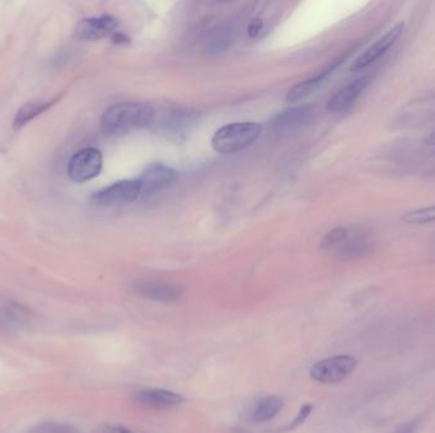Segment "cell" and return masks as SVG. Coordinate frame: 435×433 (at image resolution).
<instances>
[{
	"label": "cell",
	"mask_w": 435,
	"mask_h": 433,
	"mask_svg": "<svg viewBox=\"0 0 435 433\" xmlns=\"http://www.w3.org/2000/svg\"><path fill=\"white\" fill-rule=\"evenodd\" d=\"M156 112L146 103H119L109 107L101 119V131L107 138L120 136L153 124Z\"/></svg>",
	"instance_id": "1"
},
{
	"label": "cell",
	"mask_w": 435,
	"mask_h": 433,
	"mask_svg": "<svg viewBox=\"0 0 435 433\" xmlns=\"http://www.w3.org/2000/svg\"><path fill=\"white\" fill-rule=\"evenodd\" d=\"M261 126L256 122H236L220 127L212 138L213 149L220 154L243 150L260 136Z\"/></svg>",
	"instance_id": "2"
},
{
	"label": "cell",
	"mask_w": 435,
	"mask_h": 433,
	"mask_svg": "<svg viewBox=\"0 0 435 433\" xmlns=\"http://www.w3.org/2000/svg\"><path fill=\"white\" fill-rule=\"evenodd\" d=\"M357 365V360L351 356H333L313 365L311 378L322 384H335L346 379Z\"/></svg>",
	"instance_id": "3"
},
{
	"label": "cell",
	"mask_w": 435,
	"mask_h": 433,
	"mask_svg": "<svg viewBox=\"0 0 435 433\" xmlns=\"http://www.w3.org/2000/svg\"><path fill=\"white\" fill-rule=\"evenodd\" d=\"M102 153L96 148H87L70 159L68 173L72 181L83 183L96 178L102 170Z\"/></svg>",
	"instance_id": "4"
},
{
	"label": "cell",
	"mask_w": 435,
	"mask_h": 433,
	"mask_svg": "<svg viewBox=\"0 0 435 433\" xmlns=\"http://www.w3.org/2000/svg\"><path fill=\"white\" fill-rule=\"evenodd\" d=\"M404 30H405L404 22H399L392 26L386 33H383L375 43H372L362 55H359L357 59L353 61L351 72H360L362 69L375 64V61L380 60L382 56L399 41V37L404 33Z\"/></svg>",
	"instance_id": "5"
},
{
	"label": "cell",
	"mask_w": 435,
	"mask_h": 433,
	"mask_svg": "<svg viewBox=\"0 0 435 433\" xmlns=\"http://www.w3.org/2000/svg\"><path fill=\"white\" fill-rule=\"evenodd\" d=\"M141 194L138 180L135 181L116 182L111 186L103 188L92 196L93 204L103 207L127 205L134 202Z\"/></svg>",
	"instance_id": "6"
},
{
	"label": "cell",
	"mask_w": 435,
	"mask_h": 433,
	"mask_svg": "<svg viewBox=\"0 0 435 433\" xmlns=\"http://www.w3.org/2000/svg\"><path fill=\"white\" fill-rule=\"evenodd\" d=\"M177 180V172L161 163H153L138 178L141 194L149 196L168 188Z\"/></svg>",
	"instance_id": "7"
},
{
	"label": "cell",
	"mask_w": 435,
	"mask_h": 433,
	"mask_svg": "<svg viewBox=\"0 0 435 433\" xmlns=\"http://www.w3.org/2000/svg\"><path fill=\"white\" fill-rule=\"evenodd\" d=\"M316 117V109L312 106H299L285 109L272 122V130L279 133H294L307 126Z\"/></svg>",
	"instance_id": "8"
},
{
	"label": "cell",
	"mask_w": 435,
	"mask_h": 433,
	"mask_svg": "<svg viewBox=\"0 0 435 433\" xmlns=\"http://www.w3.org/2000/svg\"><path fill=\"white\" fill-rule=\"evenodd\" d=\"M372 80L370 74H365L362 77L351 80L350 83L345 84L333 94L330 101L327 102L326 109L330 112H341L349 109L353 103L357 101L362 92L367 89Z\"/></svg>",
	"instance_id": "9"
},
{
	"label": "cell",
	"mask_w": 435,
	"mask_h": 433,
	"mask_svg": "<svg viewBox=\"0 0 435 433\" xmlns=\"http://www.w3.org/2000/svg\"><path fill=\"white\" fill-rule=\"evenodd\" d=\"M117 28V21L111 16L85 18L75 28V37L82 41H96L111 36Z\"/></svg>",
	"instance_id": "10"
},
{
	"label": "cell",
	"mask_w": 435,
	"mask_h": 433,
	"mask_svg": "<svg viewBox=\"0 0 435 433\" xmlns=\"http://www.w3.org/2000/svg\"><path fill=\"white\" fill-rule=\"evenodd\" d=\"M134 400L148 410H169L183 403V398L164 389H144L135 393Z\"/></svg>",
	"instance_id": "11"
},
{
	"label": "cell",
	"mask_w": 435,
	"mask_h": 433,
	"mask_svg": "<svg viewBox=\"0 0 435 433\" xmlns=\"http://www.w3.org/2000/svg\"><path fill=\"white\" fill-rule=\"evenodd\" d=\"M135 291L146 299L161 302H173L181 296V289L169 283L143 281L135 285Z\"/></svg>",
	"instance_id": "12"
},
{
	"label": "cell",
	"mask_w": 435,
	"mask_h": 433,
	"mask_svg": "<svg viewBox=\"0 0 435 433\" xmlns=\"http://www.w3.org/2000/svg\"><path fill=\"white\" fill-rule=\"evenodd\" d=\"M344 59H340V60L335 61L331 67H327L326 70L321 72L320 74H317L313 78L307 79L299 84L294 85L289 92H288V96H286V101L288 102H298V101H302L304 98L311 96L312 93L317 91L320 88L321 85L325 83L331 74H333L338 65L343 64Z\"/></svg>",
	"instance_id": "13"
},
{
	"label": "cell",
	"mask_w": 435,
	"mask_h": 433,
	"mask_svg": "<svg viewBox=\"0 0 435 433\" xmlns=\"http://www.w3.org/2000/svg\"><path fill=\"white\" fill-rule=\"evenodd\" d=\"M284 407L283 398L276 395H269L259 399L252 405L249 412V418L254 422H267L280 413Z\"/></svg>",
	"instance_id": "14"
},
{
	"label": "cell",
	"mask_w": 435,
	"mask_h": 433,
	"mask_svg": "<svg viewBox=\"0 0 435 433\" xmlns=\"http://www.w3.org/2000/svg\"><path fill=\"white\" fill-rule=\"evenodd\" d=\"M56 101H58V98L51 99V101H32V102L26 103L23 107L19 109L18 112L16 114L14 130L22 128L26 124H28L30 121L36 119L38 114L48 111L51 106H54Z\"/></svg>",
	"instance_id": "15"
},
{
	"label": "cell",
	"mask_w": 435,
	"mask_h": 433,
	"mask_svg": "<svg viewBox=\"0 0 435 433\" xmlns=\"http://www.w3.org/2000/svg\"><path fill=\"white\" fill-rule=\"evenodd\" d=\"M230 31L225 26L213 30L212 35L206 40V48L210 53H220L230 46Z\"/></svg>",
	"instance_id": "16"
},
{
	"label": "cell",
	"mask_w": 435,
	"mask_h": 433,
	"mask_svg": "<svg viewBox=\"0 0 435 433\" xmlns=\"http://www.w3.org/2000/svg\"><path fill=\"white\" fill-rule=\"evenodd\" d=\"M402 220L407 224H429L435 221V205L406 212Z\"/></svg>",
	"instance_id": "17"
},
{
	"label": "cell",
	"mask_w": 435,
	"mask_h": 433,
	"mask_svg": "<svg viewBox=\"0 0 435 433\" xmlns=\"http://www.w3.org/2000/svg\"><path fill=\"white\" fill-rule=\"evenodd\" d=\"M349 235H350L349 229H333L330 233H327L326 236L322 239L321 247L323 249H328V251H331V249L338 251V248L341 247V244L349 238Z\"/></svg>",
	"instance_id": "18"
},
{
	"label": "cell",
	"mask_w": 435,
	"mask_h": 433,
	"mask_svg": "<svg viewBox=\"0 0 435 433\" xmlns=\"http://www.w3.org/2000/svg\"><path fill=\"white\" fill-rule=\"evenodd\" d=\"M31 433H77V431L68 424L46 422V423L37 426L35 429H32Z\"/></svg>",
	"instance_id": "19"
},
{
	"label": "cell",
	"mask_w": 435,
	"mask_h": 433,
	"mask_svg": "<svg viewBox=\"0 0 435 433\" xmlns=\"http://www.w3.org/2000/svg\"><path fill=\"white\" fill-rule=\"evenodd\" d=\"M312 410H313V405L312 404H304L301 410H299V413L296 415V418L291 421L290 424H288L286 427L281 428L280 431H293V429H296V428L299 427V426H302L304 422L307 421V418H308L311 413H312Z\"/></svg>",
	"instance_id": "20"
},
{
	"label": "cell",
	"mask_w": 435,
	"mask_h": 433,
	"mask_svg": "<svg viewBox=\"0 0 435 433\" xmlns=\"http://www.w3.org/2000/svg\"><path fill=\"white\" fill-rule=\"evenodd\" d=\"M419 426H420V421L419 420L407 422V423L401 424L393 433H417Z\"/></svg>",
	"instance_id": "21"
},
{
	"label": "cell",
	"mask_w": 435,
	"mask_h": 433,
	"mask_svg": "<svg viewBox=\"0 0 435 433\" xmlns=\"http://www.w3.org/2000/svg\"><path fill=\"white\" fill-rule=\"evenodd\" d=\"M262 30H264V23H262V21H260V19H254V21L249 23L248 33H249V36L251 37H256L259 36V33H260Z\"/></svg>",
	"instance_id": "22"
},
{
	"label": "cell",
	"mask_w": 435,
	"mask_h": 433,
	"mask_svg": "<svg viewBox=\"0 0 435 433\" xmlns=\"http://www.w3.org/2000/svg\"><path fill=\"white\" fill-rule=\"evenodd\" d=\"M104 433H133L130 429H127V428L124 427H107L106 428V431Z\"/></svg>",
	"instance_id": "23"
},
{
	"label": "cell",
	"mask_w": 435,
	"mask_h": 433,
	"mask_svg": "<svg viewBox=\"0 0 435 433\" xmlns=\"http://www.w3.org/2000/svg\"><path fill=\"white\" fill-rule=\"evenodd\" d=\"M424 143L429 146H434L435 148V131L429 133L426 138H424Z\"/></svg>",
	"instance_id": "24"
}]
</instances>
